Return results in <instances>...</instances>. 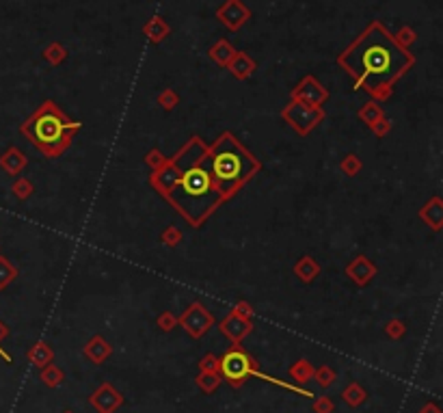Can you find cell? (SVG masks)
I'll list each match as a JSON object with an SVG mask.
<instances>
[{
	"label": "cell",
	"instance_id": "obj_1",
	"mask_svg": "<svg viewBox=\"0 0 443 413\" xmlns=\"http://www.w3.org/2000/svg\"><path fill=\"white\" fill-rule=\"evenodd\" d=\"M337 65L353 78L355 91L361 89L374 102H385L396 82L413 70L415 55L398 46L381 20H374L339 52Z\"/></svg>",
	"mask_w": 443,
	"mask_h": 413
},
{
	"label": "cell",
	"instance_id": "obj_2",
	"mask_svg": "<svg viewBox=\"0 0 443 413\" xmlns=\"http://www.w3.org/2000/svg\"><path fill=\"white\" fill-rule=\"evenodd\" d=\"M204 162L210 171L223 202H229L247 182L262 171V162L255 154H251L232 132L225 130L221 137L208 145Z\"/></svg>",
	"mask_w": 443,
	"mask_h": 413
},
{
	"label": "cell",
	"instance_id": "obj_3",
	"mask_svg": "<svg viewBox=\"0 0 443 413\" xmlns=\"http://www.w3.org/2000/svg\"><path fill=\"white\" fill-rule=\"evenodd\" d=\"M165 202L190 227H201L215 214V210L225 204L210 177L204 158L184 171V175L177 180V184L169 191Z\"/></svg>",
	"mask_w": 443,
	"mask_h": 413
},
{
	"label": "cell",
	"instance_id": "obj_4",
	"mask_svg": "<svg viewBox=\"0 0 443 413\" xmlns=\"http://www.w3.org/2000/svg\"><path fill=\"white\" fill-rule=\"evenodd\" d=\"M83 130V122L68 117L55 100H43L37 111L22 122L20 132L46 158H59L70 150L76 132Z\"/></svg>",
	"mask_w": 443,
	"mask_h": 413
},
{
	"label": "cell",
	"instance_id": "obj_5",
	"mask_svg": "<svg viewBox=\"0 0 443 413\" xmlns=\"http://www.w3.org/2000/svg\"><path fill=\"white\" fill-rule=\"evenodd\" d=\"M208 152V145L204 143L201 137H190L188 143L184 147H179V150L167 158V162L162 164L160 169L152 171L150 175V186L162 197V200H167L169 191L177 184V180L184 175V171L193 164L199 162Z\"/></svg>",
	"mask_w": 443,
	"mask_h": 413
},
{
	"label": "cell",
	"instance_id": "obj_6",
	"mask_svg": "<svg viewBox=\"0 0 443 413\" xmlns=\"http://www.w3.org/2000/svg\"><path fill=\"white\" fill-rule=\"evenodd\" d=\"M255 372H257L255 359L244 351L240 344L232 346V349L219 359V374L232 387H240Z\"/></svg>",
	"mask_w": 443,
	"mask_h": 413
},
{
	"label": "cell",
	"instance_id": "obj_7",
	"mask_svg": "<svg viewBox=\"0 0 443 413\" xmlns=\"http://www.w3.org/2000/svg\"><path fill=\"white\" fill-rule=\"evenodd\" d=\"M326 117V113L322 106H307L303 102H294L290 100L282 108V119L294 128V132L301 137H307L316 126H320Z\"/></svg>",
	"mask_w": 443,
	"mask_h": 413
},
{
	"label": "cell",
	"instance_id": "obj_8",
	"mask_svg": "<svg viewBox=\"0 0 443 413\" xmlns=\"http://www.w3.org/2000/svg\"><path fill=\"white\" fill-rule=\"evenodd\" d=\"M177 327H182L190 338L199 340L215 327V316L201 301H193L182 316H177Z\"/></svg>",
	"mask_w": 443,
	"mask_h": 413
},
{
	"label": "cell",
	"instance_id": "obj_9",
	"mask_svg": "<svg viewBox=\"0 0 443 413\" xmlns=\"http://www.w3.org/2000/svg\"><path fill=\"white\" fill-rule=\"evenodd\" d=\"M329 89H326L322 82H318L314 76H305L297 82V87L290 91V100L294 102H303L307 106H322L329 102Z\"/></svg>",
	"mask_w": 443,
	"mask_h": 413
},
{
	"label": "cell",
	"instance_id": "obj_10",
	"mask_svg": "<svg viewBox=\"0 0 443 413\" xmlns=\"http://www.w3.org/2000/svg\"><path fill=\"white\" fill-rule=\"evenodd\" d=\"M217 18L225 28L236 32L249 22L251 11L247 5L242 3V0H225V3L217 9Z\"/></svg>",
	"mask_w": 443,
	"mask_h": 413
},
{
	"label": "cell",
	"instance_id": "obj_11",
	"mask_svg": "<svg viewBox=\"0 0 443 413\" xmlns=\"http://www.w3.org/2000/svg\"><path fill=\"white\" fill-rule=\"evenodd\" d=\"M344 273H346V277L351 279V282L357 286V288H366L372 279L376 277V273H379V269H376V264L364 256V253H359L355 256L348 264H346V269H344Z\"/></svg>",
	"mask_w": 443,
	"mask_h": 413
},
{
	"label": "cell",
	"instance_id": "obj_12",
	"mask_svg": "<svg viewBox=\"0 0 443 413\" xmlns=\"http://www.w3.org/2000/svg\"><path fill=\"white\" fill-rule=\"evenodd\" d=\"M89 403H91V407L97 409V413H115L126 403V398H124V394L115 390L110 383H102L91 394Z\"/></svg>",
	"mask_w": 443,
	"mask_h": 413
},
{
	"label": "cell",
	"instance_id": "obj_13",
	"mask_svg": "<svg viewBox=\"0 0 443 413\" xmlns=\"http://www.w3.org/2000/svg\"><path fill=\"white\" fill-rule=\"evenodd\" d=\"M219 329H221V334L227 336L234 344H240L244 338L253 332V320L240 318V316H236L234 311H229L227 316L219 323Z\"/></svg>",
	"mask_w": 443,
	"mask_h": 413
},
{
	"label": "cell",
	"instance_id": "obj_14",
	"mask_svg": "<svg viewBox=\"0 0 443 413\" xmlns=\"http://www.w3.org/2000/svg\"><path fill=\"white\" fill-rule=\"evenodd\" d=\"M417 217L422 223L429 225L433 232H441V227H443V200L441 197L439 195L431 197V200L417 210Z\"/></svg>",
	"mask_w": 443,
	"mask_h": 413
},
{
	"label": "cell",
	"instance_id": "obj_15",
	"mask_svg": "<svg viewBox=\"0 0 443 413\" xmlns=\"http://www.w3.org/2000/svg\"><path fill=\"white\" fill-rule=\"evenodd\" d=\"M26 164H28V156L15 145L7 147V150L3 152V156H0V169L11 177H18L26 169Z\"/></svg>",
	"mask_w": 443,
	"mask_h": 413
},
{
	"label": "cell",
	"instance_id": "obj_16",
	"mask_svg": "<svg viewBox=\"0 0 443 413\" xmlns=\"http://www.w3.org/2000/svg\"><path fill=\"white\" fill-rule=\"evenodd\" d=\"M294 275L299 277V282L303 284H314L316 282V277L320 275V264L316 262V258H311V256H301L297 262H294V267H292Z\"/></svg>",
	"mask_w": 443,
	"mask_h": 413
},
{
	"label": "cell",
	"instance_id": "obj_17",
	"mask_svg": "<svg viewBox=\"0 0 443 413\" xmlns=\"http://www.w3.org/2000/svg\"><path fill=\"white\" fill-rule=\"evenodd\" d=\"M227 70H229V74H232L236 80H247L257 70V63L247 52H236V57L232 59V63L227 65Z\"/></svg>",
	"mask_w": 443,
	"mask_h": 413
},
{
	"label": "cell",
	"instance_id": "obj_18",
	"mask_svg": "<svg viewBox=\"0 0 443 413\" xmlns=\"http://www.w3.org/2000/svg\"><path fill=\"white\" fill-rule=\"evenodd\" d=\"M83 353H85V357L89 359V361H93V363H104L108 357H110V353H112V346L102 338V336H93L87 344H85V349H83Z\"/></svg>",
	"mask_w": 443,
	"mask_h": 413
},
{
	"label": "cell",
	"instance_id": "obj_19",
	"mask_svg": "<svg viewBox=\"0 0 443 413\" xmlns=\"http://www.w3.org/2000/svg\"><path fill=\"white\" fill-rule=\"evenodd\" d=\"M143 35L150 44H160L171 35V26L162 15H154V18L143 26Z\"/></svg>",
	"mask_w": 443,
	"mask_h": 413
},
{
	"label": "cell",
	"instance_id": "obj_20",
	"mask_svg": "<svg viewBox=\"0 0 443 413\" xmlns=\"http://www.w3.org/2000/svg\"><path fill=\"white\" fill-rule=\"evenodd\" d=\"M236 48L229 44L227 39H219L210 46V50H208V57L212 59V63H217L219 68H227L229 63H232V59L236 57Z\"/></svg>",
	"mask_w": 443,
	"mask_h": 413
},
{
	"label": "cell",
	"instance_id": "obj_21",
	"mask_svg": "<svg viewBox=\"0 0 443 413\" xmlns=\"http://www.w3.org/2000/svg\"><path fill=\"white\" fill-rule=\"evenodd\" d=\"M26 359L32 363V366H37L39 370L46 368L48 363H52L55 361V351L50 349V344H46V342H35L28 349L26 353Z\"/></svg>",
	"mask_w": 443,
	"mask_h": 413
},
{
	"label": "cell",
	"instance_id": "obj_22",
	"mask_svg": "<svg viewBox=\"0 0 443 413\" xmlns=\"http://www.w3.org/2000/svg\"><path fill=\"white\" fill-rule=\"evenodd\" d=\"M342 398H344V403H346L348 407L357 409V407H361V405L366 403L368 392L364 390V385H359L357 381H353V383L346 385V390L342 392Z\"/></svg>",
	"mask_w": 443,
	"mask_h": 413
},
{
	"label": "cell",
	"instance_id": "obj_23",
	"mask_svg": "<svg viewBox=\"0 0 443 413\" xmlns=\"http://www.w3.org/2000/svg\"><path fill=\"white\" fill-rule=\"evenodd\" d=\"M357 117L370 128L372 124H376L379 119H383V117H385V111H383L381 102H374V100H372V102H366L364 106L359 108Z\"/></svg>",
	"mask_w": 443,
	"mask_h": 413
},
{
	"label": "cell",
	"instance_id": "obj_24",
	"mask_svg": "<svg viewBox=\"0 0 443 413\" xmlns=\"http://www.w3.org/2000/svg\"><path fill=\"white\" fill-rule=\"evenodd\" d=\"M41 57H43L46 63H50L52 68H59V65L65 63V59H68V48H65L63 44H59V41H52L41 50Z\"/></svg>",
	"mask_w": 443,
	"mask_h": 413
},
{
	"label": "cell",
	"instance_id": "obj_25",
	"mask_svg": "<svg viewBox=\"0 0 443 413\" xmlns=\"http://www.w3.org/2000/svg\"><path fill=\"white\" fill-rule=\"evenodd\" d=\"M18 275H20L18 267H15L9 258H5L3 253H0V290L9 288L15 279H18Z\"/></svg>",
	"mask_w": 443,
	"mask_h": 413
},
{
	"label": "cell",
	"instance_id": "obj_26",
	"mask_svg": "<svg viewBox=\"0 0 443 413\" xmlns=\"http://www.w3.org/2000/svg\"><path fill=\"white\" fill-rule=\"evenodd\" d=\"M290 376H292L299 385H305L307 381H311V376H314V366H311V363H309L307 359H299L297 363H292Z\"/></svg>",
	"mask_w": 443,
	"mask_h": 413
},
{
	"label": "cell",
	"instance_id": "obj_27",
	"mask_svg": "<svg viewBox=\"0 0 443 413\" xmlns=\"http://www.w3.org/2000/svg\"><path fill=\"white\" fill-rule=\"evenodd\" d=\"M11 193L18 197L20 202H26V200H30V197H32V193H35V184H32L28 177L18 175L13 180V184H11Z\"/></svg>",
	"mask_w": 443,
	"mask_h": 413
},
{
	"label": "cell",
	"instance_id": "obj_28",
	"mask_svg": "<svg viewBox=\"0 0 443 413\" xmlns=\"http://www.w3.org/2000/svg\"><path fill=\"white\" fill-rule=\"evenodd\" d=\"M63 381H65V374L55 363H48L46 368H41V383L46 387H59Z\"/></svg>",
	"mask_w": 443,
	"mask_h": 413
},
{
	"label": "cell",
	"instance_id": "obj_29",
	"mask_svg": "<svg viewBox=\"0 0 443 413\" xmlns=\"http://www.w3.org/2000/svg\"><path fill=\"white\" fill-rule=\"evenodd\" d=\"M361 169H364V162H361V158L357 154H346V156L339 160V171L346 175V177L359 175Z\"/></svg>",
	"mask_w": 443,
	"mask_h": 413
},
{
	"label": "cell",
	"instance_id": "obj_30",
	"mask_svg": "<svg viewBox=\"0 0 443 413\" xmlns=\"http://www.w3.org/2000/svg\"><path fill=\"white\" fill-rule=\"evenodd\" d=\"M197 387H199L204 394H212V392H217L219 385H221V374H212V372H199V376H197Z\"/></svg>",
	"mask_w": 443,
	"mask_h": 413
},
{
	"label": "cell",
	"instance_id": "obj_31",
	"mask_svg": "<svg viewBox=\"0 0 443 413\" xmlns=\"http://www.w3.org/2000/svg\"><path fill=\"white\" fill-rule=\"evenodd\" d=\"M156 102H158V106H160L162 111L171 113V111H175V106L179 104V95H177V91H175V89L167 87L165 91H160V93H158Z\"/></svg>",
	"mask_w": 443,
	"mask_h": 413
},
{
	"label": "cell",
	"instance_id": "obj_32",
	"mask_svg": "<svg viewBox=\"0 0 443 413\" xmlns=\"http://www.w3.org/2000/svg\"><path fill=\"white\" fill-rule=\"evenodd\" d=\"M182 238H184V234H182V229H179L177 225L165 227V229H162V234H160V242L165 247H169V249H175V247L182 242Z\"/></svg>",
	"mask_w": 443,
	"mask_h": 413
},
{
	"label": "cell",
	"instance_id": "obj_33",
	"mask_svg": "<svg viewBox=\"0 0 443 413\" xmlns=\"http://www.w3.org/2000/svg\"><path fill=\"white\" fill-rule=\"evenodd\" d=\"M393 39H396L398 46H402V48H406V50H408V48H411L417 41V32L411 26L404 24V26H400L396 32H393Z\"/></svg>",
	"mask_w": 443,
	"mask_h": 413
},
{
	"label": "cell",
	"instance_id": "obj_34",
	"mask_svg": "<svg viewBox=\"0 0 443 413\" xmlns=\"http://www.w3.org/2000/svg\"><path fill=\"white\" fill-rule=\"evenodd\" d=\"M314 381L320 385V387H331L333 381H335V370L331 366H320V368H314Z\"/></svg>",
	"mask_w": 443,
	"mask_h": 413
},
{
	"label": "cell",
	"instance_id": "obj_35",
	"mask_svg": "<svg viewBox=\"0 0 443 413\" xmlns=\"http://www.w3.org/2000/svg\"><path fill=\"white\" fill-rule=\"evenodd\" d=\"M143 160H145V164H147V167H150L152 171H156V169H160L162 164L167 162V156L162 154L160 147H152V150L145 154V158H143Z\"/></svg>",
	"mask_w": 443,
	"mask_h": 413
},
{
	"label": "cell",
	"instance_id": "obj_36",
	"mask_svg": "<svg viewBox=\"0 0 443 413\" xmlns=\"http://www.w3.org/2000/svg\"><path fill=\"white\" fill-rule=\"evenodd\" d=\"M385 334H387L391 340H400V338H404V334H406V325H404V320H400V318H391V320L385 325Z\"/></svg>",
	"mask_w": 443,
	"mask_h": 413
},
{
	"label": "cell",
	"instance_id": "obj_37",
	"mask_svg": "<svg viewBox=\"0 0 443 413\" xmlns=\"http://www.w3.org/2000/svg\"><path fill=\"white\" fill-rule=\"evenodd\" d=\"M156 325H158L160 332L169 334V332H173V329H177V316L173 311H162L160 316L156 318Z\"/></svg>",
	"mask_w": 443,
	"mask_h": 413
},
{
	"label": "cell",
	"instance_id": "obj_38",
	"mask_svg": "<svg viewBox=\"0 0 443 413\" xmlns=\"http://www.w3.org/2000/svg\"><path fill=\"white\" fill-rule=\"evenodd\" d=\"M199 372H212L219 374V357L215 353H208L199 359Z\"/></svg>",
	"mask_w": 443,
	"mask_h": 413
},
{
	"label": "cell",
	"instance_id": "obj_39",
	"mask_svg": "<svg viewBox=\"0 0 443 413\" xmlns=\"http://www.w3.org/2000/svg\"><path fill=\"white\" fill-rule=\"evenodd\" d=\"M391 119H387V117H383V119H379L376 124H372L370 126V132L376 137V139H385L389 132H391Z\"/></svg>",
	"mask_w": 443,
	"mask_h": 413
},
{
	"label": "cell",
	"instance_id": "obj_40",
	"mask_svg": "<svg viewBox=\"0 0 443 413\" xmlns=\"http://www.w3.org/2000/svg\"><path fill=\"white\" fill-rule=\"evenodd\" d=\"M335 405L329 396H320V398H314V411L316 413H333Z\"/></svg>",
	"mask_w": 443,
	"mask_h": 413
},
{
	"label": "cell",
	"instance_id": "obj_41",
	"mask_svg": "<svg viewBox=\"0 0 443 413\" xmlns=\"http://www.w3.org/2000/svg\"><path fill=\"white\" fill-rule=\"evenodd\" d=\"M236 316H240V318H247V320H251L253 318V307L247 303V301H238L236 303V307L232 309Z\"/></svg>",
	"mask_w": 443,
	"mask_h": 413
},
{
	"label": "cell",
	"instance_id": "obj_42",
	"mask_svg": "<svg viewBox=\"0 0 443 413\" xmlns=\"http://www.w3.org/2000/svg\"><path fill=\"white\" fill-rule=\"evenodd\" d=\"M7 336H9V329H7V325H5L3 320H0V342H3V340H5ZM0 357H3L5 361H9V363H11V357H9V355L5 353V349H3V346H0Z\"/></svg>",
	"mask_w": 443,
	"mask_h": 413
},
{
	"label": "cell",
	"instance_id": "obj_43",
	"mask_svg": "<svg viewBox=\"0 0 443 413\" xmlns=\"http://www.w3.org/2000/svg\"><path fill=\"white\" fill-rule=\"evenodd\" d=\"M420 413H441V409H439L435 403H429V405H424V407L420 409Z\"/></svg>",
	"mask_w": 443,
	"mask_h": 413
},
{
	"label": "cell",
	"instance_id": "obj_44",
	"mask_svg": "<svg viewBox=\"0 0 443 413\" xmlns=\"http://www.w3.org/2000/svg\"><path fill=\"white\" fill-rule=\"evenodd\" d=\"M63 413H74V411H72V409H65Z\"/></svg>",
	"mask_w": 443,
	"mask_h": 413
},
{
	"label": "cell",
	"instance_id": "obj_45",
	"mask_svg": "<svg viewBox=\"0 0 443 413\" xmlns=\"http://www.w3.org/2000/svg\"><path fill=\"white\" fill-rule=\"evenodd\" d=\"M0 251H3V249H0Z\"/></svg>",
	"mask_w": 443,
	"mask_h": 413
}]
</instances>
